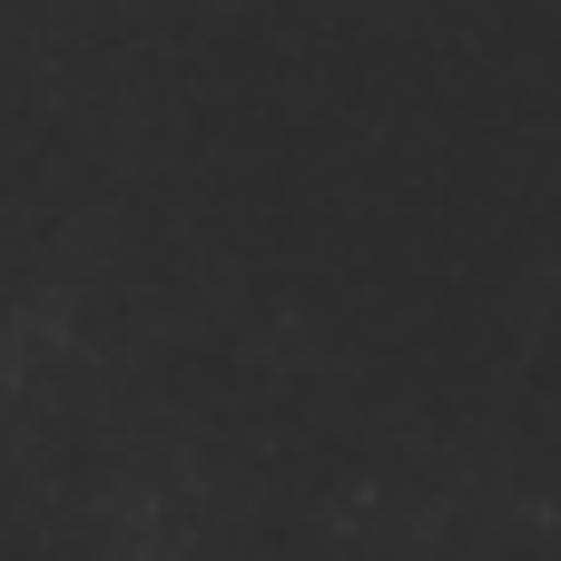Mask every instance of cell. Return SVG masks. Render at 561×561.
Listing matches in <instances>:
<instances>
[]
</instances>
